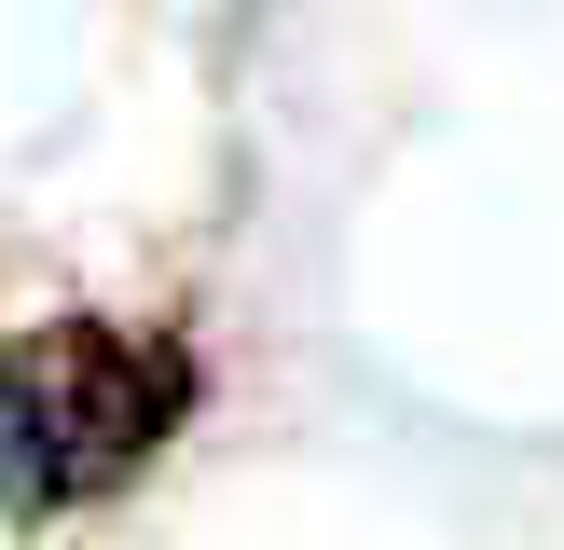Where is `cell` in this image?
<instances>
[{"instance_id": "6da1fadb", "label": "cell", "mask_w": 564, "mask_h": 550, "mask_svg": "<svg viewBox=\"0 0 564 550\" xmlns=\"http://www.w3.org/2000/svg\"><path fill=\"white\" fill-rule=\"evenodd\" d=\"M193 413V358L110 317H42L0 344V509L55 522L83 495H124L138 468L180 440Z\"/></svg>"}]
</instances>
